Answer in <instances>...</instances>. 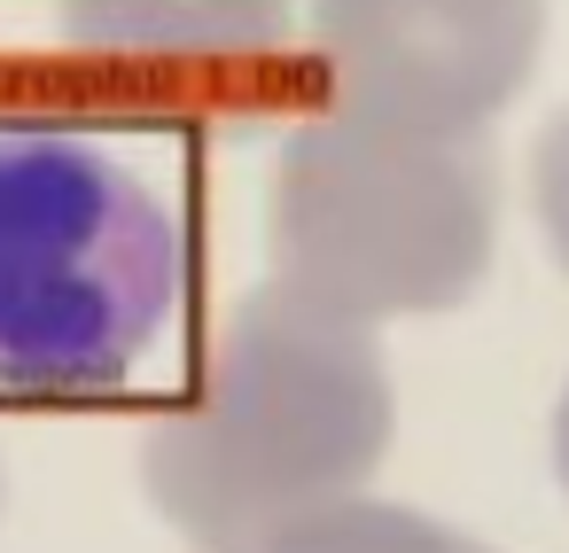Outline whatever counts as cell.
Segmentation results:
<instances>
[{
	"mask_svg": "<svg viewBox=\"0 0 569 553\" xmlns=\"http://www.w3.org/2000/svg\"><path fill=\"white\" fill-rule=\"evenodd\" d=\"M499 250V180L476 141L406 133L359 110H320L273 157L266 258L273 281L390 328L460 312Z\"/></svg>",
	"mask_w": 569,
	"mask_h": 553,
	"instance_id": "3",
	"label": "cell"
},
{
	"mask_svg": "<svg viewBox=\"0 0 569 553\" xmlns=\"http://www.w3.org/2000/svg\"><path fill=\"white\" fill-rule=\"evenodd\" d=\"M522 180H530V219H538V242H546V258L569 273V102L538 125Z\"/></svg>",
	"mask_w": 569,
	"mask_h": 553,
	"instance_id": "7",
	"label": "cell"
},
{
	"mask_svg": "<svg viewBox=\"0 0 569 553\" xmlns=\"http://www.w3.org/2000/svg\"><path fill=\"white\" fill-rule=\"evenodd\" d=\"M56 24L102 63H242L289 40L297 0H56Z\"/></svg>",
	"mask_w": 569,
	"mask_h": 553,
	"instance_id": "5",
	"label": "cell"
},
{
	"mask_svg": "<svg viewBox=\"0 0 569 553\" xmlns=\"http://www.w3.org/2000/svg\"><path fill=\"white\" fill-rule=\"evenodd\" d=\"M196 281L180 203L110 141L0 125V398H118Z\"/></svg>",
	"mask_w": 569,
	"mask_h": 553,
	"instance_id": "2",
	"label": "cell"
},
{
	"mask_svg": "<svg viewBox=\"0 0 569 553\" xmlns=\"http://www.w3.org/2000/svg\"><path fill=\"white\" fill-rule=\"evenodd\" d=\"M390 429L375 328L266 281L219 320L196 390L141 436V491L196 553H250L289 514L367 491Z\"/></svg>",
	"mask_w": 569,
	"mask_h": 553,
	"instance_id": "1",
	"label": "cell"
},
{
	"mask_svg": "<svg viewBox=\"0 0 569 553\" xmlns=\"http://www.w3.org/2000/svg\"><path fill=\"white\" fill-rule=\"evenodd\" d=\"M0 506H9V467H0Z\"/></svg>",
	"mask_w": 569,
	"mask_h": 553,
	"instance_id": "9",
	"label": "cell"
},
{
	"mask_svg": "<svg viewBox=\"0 0 569 553\" xmlns=\"http://www.w3.org/2000/svg\"><path fill=\"white\" fill-rule=\"evenodd\" d=\"M250 553H491V545L476 530H452L445 514H421V506H398L375 491H343V499L289 514Z\"/></svg>",
	"mask_w": 569,
	"mask_h": 553,
	"instance_id": "6",
	"label": "cell"
},
{
	"mask_svg": "<svg viewBox=\"0 0 569 553\" xmlns=\"http://www.w3.org/2000/svg\"><path fill=\"white\" fill-rule=\"evenodd\" d=\"M546 444H553V483H561V499H569V382H561V398H553V429H546Z\"/></svg>",
	"mask_w": 569,
	"mask_h": 553,
	"instance_id": "8",
	"label": "cell"
},
{
	"mask_svg": "<svg viewBox=\"0 0 569 553\" xmlns=\"http://www.w3.org/2000/svg\"><path fill=\"white\" fill-rule=\"evenodd\" d=\"M328 102L476 141L546 56V0H312Z\"/></svg>",
	"mask_w": 569,
	"mask_h": 553,
	"instance_id": "4",
	"label": "cell"
}]
</instances>
